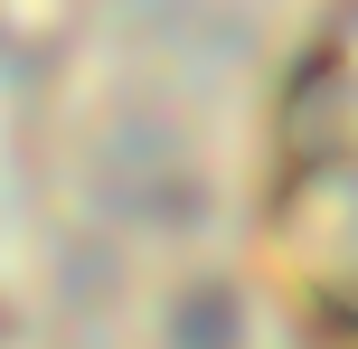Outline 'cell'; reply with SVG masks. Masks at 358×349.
I'll list each match as a JSON object with an SVG mask.
<instances>
[{
	"label": "cell",
	"instance_id": "cell-1",
	"mask_svg": "<svg viewBox=\"0 0 358 349\" xmlns=\"http://www.w3.org/2000/svg\"><path fill=\"white\" fill-rule=\"evenodd\" d=\"M264 264L321 331L358 340V0L292 48L264 123Z\"/></svg>",
	"mask_w": 358,
	"mask_h": 349
}]
</instances>
